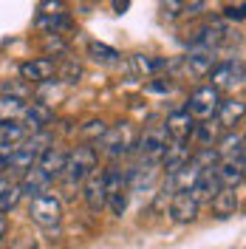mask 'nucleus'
Instances as JSON below:
<instances>
[{
    "label": "nucleus",
    "mask_w": 246,
    "mask_h": 249,
    "mask_svg": "<svg viewBox=\"0 0 246 249\" xmlns=\"http://www.w3.org/2000/svg\"><path fill=\"white\" fill-rule=\"evenodd\" d=\"M161 12H164L167 20L181 17V15H184V0H164V3H161Z\"/></svg>",
    "instance_id": "c85d7f7f"
},
{
    "label": "nucleus",
    "mask_w": 246,
    "mask_h": 249,
    "mask_svg": "<svg viewBox=\"0 0 246 249\" xmlns=\"http://www.w3.org/2000/svg\"><path fill=\"white\" fill-rule=\"evenodd\" d=\"M65 159H68V150H65V147H60V144H51L48 150H43V153H40V159H37V167H40V170H43L48 178L54 181V178H60V176H62Z\"/></svg>",
    "instance_id": "4468645a"
},
{
    "label": "nucleus",
    "mask_w": 246,
    "mask_h": 249,
    "mask_svg": "<svg viewBox=\"0 0 246 249\" xmlns=\"http://www.w3.org/2000/svg\"><path fill=\"white\" fill-rule=\"evenodd\" d=\"M40 15H65V3L62 0H43Z\"/></svg>",
    "instance_id": "c756f323"
},
{
    "label": "nucleus",
    "mask_w": 246,
    "mask_h": 249,
    "mask_svg": "<svg viewBox=\"0 0 246 249\" xmlns=\"http://www.w3.org/2000/svg\"><path fill=\"white\" fill-rule=\"evenodd\" d=\"M6 232H9V218L0 213V244H3V238H6Z\"/></svg>",
    "instance_id": "c9c22d12"
},
{
    "label": "nucleus",
    "mask_w": 246,
    "mask_h": 249,
    "mask_svg": "<svg viewBox=\"0 0 246 249\" xmlns=\"http://www.w3.org/2000/svg\"><path fill=\"white\" fill-rule=\"evenodd\" d=\"M127 9H130V0H113V12L122 15V12H127Z\"/></svg>",
    "instance_id": "f704fd0d"
},
{
    "label": "nucleus",
    "mask_w": 246,
    "mask_h": 249,
    "mask_svg": "<svg viewBox=\"0 0 246 249\" xmlns=\"http://www.w3.org/2000/svg\"><path fill=\"white\" fill-rule=\"evenodd\" d=\"M23 198V190L17 184L15 178H9V176H3L0 178V213H9V210H15L17 204Z\"/></svg>",
    "instance_id": "4be33fe9"
},
{
    "label": "nucleus",
    "mask_w": 246,
    "mask_h": 249,
    "mask_svg": "<svg viewBox=\"0 0 246 249\" xmlns=\"http://www.w3.org/2000/svg\"><path fill=\"white\" fill-rule=\"evenodd\" d=\"M190 139H195L201 147H212L218 139H221V124L215 119H207V122H198L193 127V136Z\"/></svg>",
    "instance_id": "b1692460"
},
{
    "label": "nucleus",
    "mask_w": 246,
    "mask_h": 249,
    "mask_svg": "<svg viewBox=\"0 0 246 249\" xmlns=\"http://www.w3.org/2000/svg\"><path fill=\"white\" fill-rule=\"evenodd\" d=\"M215 65V51L210 48H193L184 57V68L193 74V77H207Z\"/></svg>",
    "instance_id": "f3484780"
},
{
    "label": "nucleus",
    "mask_w": 246,
    "mask_h": 249,
    "mask_svg": "<svg viewBox=\"0 0 246 249\" xmlns=\"http://www.w3.org/2000/svg\"><path fill=\"white\" fill-rule=\"evenodd\" d=\"M218 190H221V181H218V176H215V167H210V170H204L195 178V184L190 187V196L198 204H210L215 198Z\"/></svg>",
    "instance_id": "2eb2a0df"
},
{
    "label": "nucleus",
    "mask_w": 246,
    "mask_h": 249,
    "mask_svg": "<svg viewBox=\"0 0 246 249\" xmlns=\"http://www.w3.org/2000/svg\"><path fill=\"white\" fill-rule=\"evenodd\" d=\"M215 176L221 187H235L244 181V159H221L215 161Z\"/></svg>",
    "instance_id": "dca6fc26"
},
{
    "label": "nucleus",
    "mask_w": 246,
    "mask_h": 249,
    "mask_svg": "<svg viewBox=\"0 0 246 249\" xmlns=\"http://www.w3.org/2000/svg\"><path fill=\"white\" fill-rule=\"evenodd\" d=\"M198 207L201 204L190 196V190H176V193L170 196V218H173L176 224H190V221H195Z\"/></svg>",
    "instance_id": "1a4fd4ad"
},
{
    "label": "nucleus",
    "mask_w": 246,
    "mask_h": 249,
    "mask_svg": "<svg viewBox=\"0 0 246 249\" xmlns=\"http://www.w3.org/2000/svg\"><path fill=\"white\" fill-rule=\"evenodd\" d=\"M46 51L48 54H54V51L62 54V51H65V40H62V37H54V34H48L46 37Z\"/></svg>",
    "instance_id": "2f4dec72"
},
{
    "label": "nucleus",
    "mask_w": 246,
    "mask_h": 249,
    "mask_svg": "<svg viewBox=\"0 0 246 249\" xmlns=\"http://www.w3.org/2000/svg\"><path fill=\"white\" fill-rule=\"evenodd\" d=\"M164 133H167L170 142H187L193 136V127H195V119L187 113V110H176L164 119Z\"/></svg>",
    "instance_id": "f8f14e48"
},
{
    "label": "nucleus",
    "mask_w": 246,
    "mask_h": 249,
    "mask_svg": "<svg viewBox=\"0 0 246 249\" xmlns=\"http://www.w3.org/2000/svg\"><path fill=\"white\" fill-rule=\"evenodd\" d=\"M96 167H99V153H96V147L79 144L74 150H68V159H65V167H62L60 178H65L68 187H77V184H82V181L91 176V170H96Z\"/></svg>",
    "instance_id": "f257e3e1"
},
{
    "label": "nucleus",
    "mask_w": 246,
    "mask_h": 249,
    "mask_svg": "<svg viewBox=\"0 0 246 249\" xmlns=\"http://www.w3.org/2000/svg\"><path fill=\"white\" fill-rule=\"evenodd\" d=\"M17 184H20V190H23V196H29V198H34V196H40V193H46L48 184H51V178H48L46 173L40 170L37 164L31 167V170H26L20 178H17Z\"/></svg>",
    "instance_id": "a211bd4d"
},
{
    "label": "nucleus",
    "mask_w": 246,
    "mask_h": 249,
    "mask_svg": "<svg viewBox=\"0 0 246 249\" xmlns=\"http://www.w3.org/2000/svg\"><path fill=\"white\" fill-rule=\"evenodd\" d=\"M127 198H130V178H127V173H122L119 167L105 170V207L113 215H124Z\"/></svg>",
    "instance_id": "7ed1b4c3"
},
{
    "label": "nucleus",
    "mask_w": 246,
    "mask_h": 249,
    "mask_svg": "<svg viewBox=\"0 0 246 249\" xmlns=\"http://www.w3.org/2000/svg\"><path fill=\"white\" fill-rule=\"evenodd\" d=\"M167 133L161 124H153V127H144L141 136L136 139V150H139V159L147 161V164H158L161 161V153L167 147Z\"/></svg>",
    "instance_id": "423d86ee"
},
{
    "label": "nucleus",
    "mask_w": 246,
    "mask_h": 249,
    "mask_svg": "<svg viewBox=\"0 0 246 249\" xmlns=\"http://www.w3.org/2000/svg\"><path fill=\"white\" fill-rule=\"evenodd\" d=\"M147 88H150V91H170L173 85H170V82H150Z\"/></svg>",
    "instance_id": "e433bc0d"
},
{
    "label": "nucleus",
    "mask_w": 246,
    "mask_h": 249,
    "mask_svg": "<svg viewBox=\"0 0 246 249\" xmlns=\"http://www.w3.org/2000/svg\"><path fill=\"white\" fill-rule=\"evenodd\" d=\"M215 156L218 159H244V133L238 130H232V133H227L224 139L215 142Z\"/></svg>",
    "instance_id": "412c9836"
},
{
    "label": "nucleus",
    "mask_w": 246,
    "mask_h": 249,
    "mask_svg": "<svg viewBox=\"0 0 246 249\" xmlns=\"http://www.w3.org/2000/svg\"><path fill=\"white\" fill-rule=\"evenodd\" d=\"M3 176H6V164H3V161H0V178H3Z\"/></svg>",
    "instance_id": "4c0bfd02"
},
{
    "label": "nucleus",
    "mask_w": 246,
    "mask_h": 249,
    "mask_svg": "<svg viewBox=\"0 0 246 249\" xmlns=\"http://www.w3.org/2000/svg\"><path fill=\"white\" fill-rule=\"evenodd\" d=\"M57 74V62L51 57H40V60H29L20 65V79L31 85V82H48Z\"/></svg>",
    "instance_id": "9b49d317"
},
{
    "label": "nucleus",
    "mask_w": 246,
    "mask_h": 249,
    "mask_svg": "<svg viewBox=\"0 0 246 249\" xmlns=\"http://www.w3.org/2000/svg\"><path fill=\"white\" fill-rule=\"evenodd\" d=\"M133 68H136L141 77H153V74H158V71L170 68V62L161 60V57H144V54H136V57H133Z\"/></svg>",
    "instance_id": "a878e982"
},
{
    "label": "nucleus",
    "mask_w": 246,
    "mask_h": 249,
    "mask_svg": "<svg viewBox=\"0 0 246 249\" xmlns=\"http://www.w3.org/2000/svg\"><path fill=\"white\" fill-rule=\"evenodd\" d=\"M210 204H212V213H215L218 218H229V215L238 213V193H235L232 187H221Z\"/></svg>",
    "instance_id": "aec40b11"
},
{
    "label": "nucleus",
    "mask_w": 246,
    "mask_h": 249,
    "mask_svg": "<svg viewBox=\"0 0 246 249\" xmlns=\"http://www.w3.org/2000/svg\"><path fill=\"white\" fill-rule=\"evenodd\" d=\"M51 122H54L51 105H46V102H26L23 116H20V124H23L29 133H40V130H46Z\"/></svg>",
    "instance_id": "6e6552de"
},
{
    "label": "nucleus",
    "mask_w": 246,
    "mask_h": 249,
    "mask_svg": "<svg viewBox=\"0 0 246 249\" xmlns=\"http://www.w3.org/2000/svg\"><path fill=\"white\" fill-rule=\"evenodd\" d=\"M207 0H184V15H198Z\"/></svg>",
    "instance_id": "473e14b6"
},
{
    "label": "nucleus",
    "mask_w": 246,
    "mask_h": 249,
    "mask_svg": "<svg viewBox=\"0 0 246 249\" xmlns=\"http://www.w3.org/2000/svg\"><path fill=\"white\" fill-rule=\"evenodd\" d=\"M82 198L88 204L91 213L105 210V170H91V176L82 181Z\"/></svg>",
    "instance_id": "9d476101"
},
{
    "label": "nucleus",
    "mask_w": 246,
    "mask_h": 249,
    "mask_svg": "<svg viewBox=\"0 0 246 249\" xmlns=\"http://www.w3.org/2000/svg\"><path fill=\"white\" fill-rule=\"evenodd\" d=\"M99 147H102V153L110 156V159H122V156H127L136 147V133H133V127L127 122H119V124H113V127H108V130L102 133Z\"/></svg>",
    "instance_id": "20e7f679"
},
{
    "label": "nucleus",
    "mask_w": 246,
    "mask_h": 249,
    "mask_svg": "<svg viewBox=\"0 0 246 249\" xmlns=\"http://www.w3.org/2000/svg\"><path fill=\"white\" fill-rule=\"evenodd\" d=\"M218 105H221V91H215L212 85H201L190 93V102H187L184 110L195 122H207L218 113Z\"/></svg>",
    "instance_id": "39448f33"
},
{
    "label": "nucleus",
    "mask_w": 246,
    "mask_h": 249,
    "mask_svg": "<svg viewBox=\"0 0 246 249\" xmlns=\"http://www.w3.org/2000/svg\"><path fill=\"white\" fill-rule=\"evenodd\" d=\"M23 108H26V99L0 93V122H17L23 116Z\"/></svg>",
    "instance_id": "393cba45"
},
{
    "label": "nucleus",
    "mask_w": 246,
    "mask_h": 249,
    "mask_svg": "<svg viewBox=\"0 0 246 249\" xmlns=\"http://www.w3.org/2000/svg\"><path fill=\"white\" fill-rule=\"evenodd\" d=\"M215 122L221 124V127L235 130V124L244 122V102H241V99H221L218 113H215Z\"/></svg>",
    "instance_id": "6ab92c4d"
},
{
    "label": "nucleus",
    "mask_w": 246,
    "mask_h": 249,
    "mask_svg": "<svg viewBox=\"0 0 246 249\" xmlns=\"http://www.w3.org/2000/svg\"><path fill=\"white\" fill-rule=\"evenodd\" d=\"M37 26L46 34H54V37H62V34H68V31L74 29V23H71L68 15H40Z\"/></svg>",
    "instance_id": "5701e85b"
},
{
    "label": "nucleus",
    "mask_w": 246,
    "mask_h": 249,
    "mask_svg": "<svg viewBox=\"0 0 246 249\" xmlns=\"http://www.w3.org/2000/svg\"><path fill=\"white\" fill-rule=\"evenodd\" d=\"M190 147H187V142H167V147H164V153H161V167L164 173L170 176H176V173L184 167L187 161H190Z\"/></svg>",
    "instance_id": "ddd939ff"
},
{
    "label": "nucleus",
    "mask_w": 246,
    "mask_h": 249,
    "mask_svg": "<svg viewBox=\"0 0 246 249\" xmlns=\"http://www.w3.org/2000/svg\"><path fill=\"white\" fill-rule=\"evenodd\" d=\"M79 77H82V65L74 60H68L65 62V68L60 71V79L62 82H68V85H74V82H79Z\"/></svg>",
    "instance_id": "cd10ccee"
},
{
    "label": "nucleus",
    "mask_w": 246,
    "mask_h": 249,
    "mask_svg": "<svg viewBox=\"0 0 246 249\" xmlns=\"http://www.w3.org/2000/svg\"><path fill=\"white\" fill-rule=\"evenodd\" d=\"M105 130H108V124L102 122V119H99V122L93 119V122H88V124H85V127H82V133H85V136H93V139H96V142L102 139V133H105Z\"/></svg>",
    "instance_id": "7c9ffc66"
},
{
    "label": "nucleus",
    "mask_w": 246,
    "mask_h": 249,
    "mask_svg": "<svg viewBox=\"0 0 246 249\" xmlns=\"http://www.w3.org/2000/svg\"><path fill=\"white\" fill-rule=\"evenodd\" d=\"M29 215L31 221L37 224V227H43V230H57L62 224V201L60 196H54V193H40V196H34L29 204Z\"/></svg>",
    "instance_id": "f03ea898"
},
{
    "label": "nucleus",
    "mask_w": 246,
    "mask_h": 249,
    "mask_svg": "<svg viewBox=\"0 0 246 249\" xmlns=\"http://www.w3.org/2000/svg\"><path fill=\"white\" fill-rule=\"evenodd\" d=\"M224 20H244V6H238V9H227V15H224Z\"/></svg>",
    "instance_id": "72a5a7b5"
},
{
    "label": "nucleus",
    "mask_w": 246,
    "mask_h": 249,
    "mask_svg": "<svg viewBox=\"0 0 246 249\" xmlns=\"http://www.w3.org/2000/svg\"><path fill=\"white\" fill-rule=\"evenodd\" d=\"M88 54H91L96 62H102V65H113V62L119 60V51L105 46V43H91V46H88Z\"/></svg>",
    "instance_id": "bb28decb"
},
{
    "label": "nucleus",
    "mask_w": 246,
    "mask_h": 249,
    "mask_svg": "<svg viewBox=\"0 0 246 249\" xmlns=\"http://www.w3.org/2000/svg\"><path fill=\"white\" fill-rule=\"evenodd\" d=\"M210 85L215 91H232L244 85V62L241 60H227V62H215L210 71Z\"/></svg>",
    "instance_id": "0eeeda50"
}]
</instances>
